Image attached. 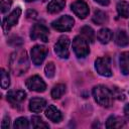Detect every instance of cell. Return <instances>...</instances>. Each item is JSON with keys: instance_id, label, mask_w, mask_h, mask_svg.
I'll return each mask as SVG.
<instances>
[{"instance_id": "obj_3", "label": "cell", "mask_w": 129, "mask_h": 129, "mask_svg": "<svg viewBox=\"0 0 129 129\" xmlns=\"http://www.w3.org/2000/svg\"><path fill=\"white\" fill-rule=\"evenodd\" d=\"M73 49H74L76 55L79 58L86 57L90 52L87 40L84 37H81V36H76L74 38V40H73Z\"/></svg>"}, {"instance_id": "obj_5", "label": "cell", "mask_w": 129, "mask_h": 129, "mask_svg": "<svg viewBox=\"0 0 129 129\" xmlns=\"http://www.w3.org/2000/svg\"><path fill=\"white\" fill-rule=\"evenodd\" d=\"M75 23V20L73 17L69 16V15H63L61 17H59L58 19L54 20L51 23V26L53 29L57 30V31H69L73 28Z\"/></svg>"}, {"instance_id": "obj_22", "label": "cell", "mask_w": 129, "mask_h": 129, "mask_svg": "<svg viewBox=\"0 0 129 129\" xmlns=\"http://www.w3.org/2000/svg\"><path fill=\"white\" fill-rule=\"evenodd\" d=\"M64 93H66V86L63 84H57L52 88L50 95L52 99H59L60 97H62Z\"/></svg>"}, {"instance_id": "obj_32", "label": "cell", "mask_w": 129, "mask_h": 129, "mask_svg": "<svg viewBox=\"0 0 129 129\" xmlns=\"http://www.w3.org/2000/svg\"><path fill=\"white\" fill-rule=\"evenodd\" d=\"M124 114H125V117L129 120V104H127L124 107Z\"/></svg>"}, {"instance_id": "obj_33", "label": "cell", "mask_w": 129, "mask_h": 129, "mask_svg": "<svg viewBox=\"0 0 129 129\" xmlns=\"http://www.w3.org/2000/svg\"><path fill=\"white\" fill-rule=\"evenodd\" d=\"M95 1H96L97 3L103 5V6H107V5L109 4V2H110V0H95Z\"/></svg>"}, {"instance_id": "obj_24", "label": "cell", "mask_w": 129, "mask_h": 129, "mask_svg": "<svg viewBox=\"0 0 129 129\" xmlns=\"http://www.w3.org/2000/svg\"><path fill=\"white\" fill-rule=\"evenodd\" d=\"M31 123H32V127L36 128V129H43V128H48V124H46L40 117L38 116H32L31 118Z\"/></svg>"}, {"instance_id": "obj_19", "label": "cell", "mask_w": 129, "mask_h": 129, "mask_svg": "<svg viewBox=\"0 0 129 129\" xmlns=\"http://www.w3.org/2000/svg\"><path fill=\"white\" fill-rule=\"evenodd\" d=\"M115 42L119 46H126L129 44V37L124 30H118L115 36Z\"/></svg>"}, {"instance_id": "obj_1", "label": "cell", "mask_w": 129, "mask_h": 129, "mask_svg": "<svg viewBox=\"0 0 129 129\" xmlns=\"http://www.w3.org/2000/svg\"><path fill=\"white\" fill-rule=\"evenodd\" d=\"M9 67L13 74L16 76H21L29 68V59L27 56V52L24 49L17 50L13 52L9 59Z\"/></svg>"}, {"instance_id": "obj_11", "label": "cell", "mask_w": 129, "mask_h": 129, "mask_svg": "<svg viewBox=\"0 0 129 129\" xmlns=\"http://www.w3.org/2000/svg\"><path fill=\"white\" fill-rule=\"evenodd\" d=\"M73 12L81 19H84L89 14V6L84 0H77L72 4Z\"/></svg>"}, {"instance_id": "obj_9", "label": "cell", "mask_w": 129, "mask_h": 129, "mask_svg": "<svg viewBox=\"0 0 129 129\" xmlns=\"http://www.w3.org/2000/svg\"><path fill=\"white\" fill-rule=\"evenodd\" d=\"M21 15V9L19 7H16L4 20L2 23V28L3 30L6 32L8 30H10L13 26H15L19 20V17Z\"/></svg>"}, {"instance_id": "obj_35", "label": "cell", "mask_w": 129, "mask_h": 129, "mask_svg": "<svg viewBox=\"0 0 129 129\" xmlns=\"http://www.w3.org/2000/svg\"><path fill=\"white\" fill-rule=\"evenodd\" d=\"M41 1H46V0H41Z\"/></svg>"}, {"instance_id": "obj_7", "label": "cell", "mask_w": 129, "mask_h": 129, "mask_svg": "<svg viewBox=\"0 0 129 129\" xmlns=\"http://www.w3.org/2000/svg\"><path fill=\"white\" fill-rule=\"evenodd\" d=\"M70 39L68 36H60L54 45V51L60 58H68L70 55Z\"/></svg>"}, {"instance_id": "obj_20", "label": "cell", "mask_w": 129, "mask_h": 129, "mask_svg": "<svg viewBox=\"0 0 129 129\" xmlns=\"http://www.w3.org/2000/svg\"><path fill=\"white\" fill-rule=\"evenodd\" d=\"M93 21L96 24H98V25H102V24H105L108 21V16H107V14L104 11H102V10H96L94 12Z\"/></svg>"}, {"instance_id": "obj_31", "label": "cell", "mask_w": 129, "mask_h": 129, "mask_svg": "<svg viewBox=\"0 0 129 129\" xmlns=\"http://www.w3.org/2000/svg\"><path fill=\"white\" fill-rule=\"evenodd\" d=\"M26 15H27V17H28V18H35L37 14H36V12H35L34 10H28Z\"/></svg>"}, {"instance_id": "obj_12", "label": "cell", "mask_w": 129, "mask_h": 129, "mask_svg": "<svg viewBox=\"0 0 129 129\" xmlns=\"http://www.w3.org/2000/svg\"><path fill=\"white\" fill-rule=\"evenodd\" d=\"M26 98V93L22 90L17 91H10L7 94V100L12 106H17L18 104L22 103Z\"/></svg>"}, {"instance_id": "obj_8", "label": "cell", "mask_w": 129, "mask_h": 129, "mask_svg": "<svg viewBox=\"0 0 129 129\" xmlns=\"http://www.w3.org/2000/svg\"><path fill=\"white\" fill-rule=\"evenodd\" d=\"M25 85H26L27 89H29L30 91H34L37 93H42L46 89V85H45L44 81L39 76H32V77L28 78L26 80Z\"/></svg>"}, {"instance_id": "obj_30", "label": "cell", "mask_w": 129, "mask_h": 129, "mask_svg": "<svg viewBox=\"0 0 129 129\" xmlns=\"http://www.w3.org/2000/svg\"><path fill=\"white\" fill-rule=\"evenodd\" d=\"M9 126H10V118H9L8 116H5L4 119H3V121H2L1 127H2L3 129H6V128H8Z\"/></svg>"}, {"instance_id": "obj_16", "label": "cell", "mask_w": 129, "mask_h": 129, "mask_svg": "<svg viewBox=\"0 0 129 129\" xmlns=\"http://www.w3.org/2000/svg\"><path fill=\"white\" fill-rule=\"evenodd\" d=\"M120 70L123 75H129V51H124L119 57Z\"/></svg>"}, {"instance_id": "obj_4", "label": "cell", "mask_w": 129, "mask_h": 129, "mask_svg": "<svg viewBox=\"0 0 129 129\" xmlns=\"http://www.w3.org/2000/svg\"><path fill=\"white\" fill-rule=\"evenodd\" d=\"M95 69L97 73L103 77H111L112 70H111V61L110 58L107 56L99 57L95 61Z\"/></svg>"}, {"instance_id": "obj_14", "label": "cell", "mask_w": 129, "mask_h": 129, "mask_svg": "<svg viewBox=\"0 0 129 129\" xmlns=\"http://www.w3.org/2000/svg\"><path fill=\"white\" fill-rule=\"evenodd\" d=\"M46 105V101L42 98H32L29 102V110L34 112V113H38L40 111H42L44 109Z\"/></svg>"}, {"instance_id": "obj_21", "label": "cell", "mask_w": 129, "mask_h": 129, "mask_svg": "<svg viewBox=\"0 0 129 129\" xmlns=\"http://www.w3.org/2000/svg\"><path fill=\"white\" fill-rule=\"evenodd\" d=\"M117 11L123 18H129V2L121 1L117 4Z\"/></svg>"}, {"instance_id": "obj_26", "label": "cell", "mask_w": 129, "mask_h": 129, "mask_svg": "<svg viewBox=\"0 0 129 129\" xmlns=\"http://www.w3.org/2000/svg\"><path fill=\"white\" fill-rule=\"evenodd\" d=\"M10 85V77L8 75V73L2 69L1 70V87L2 89H7Z\"/></svg>"}, {"instance_id": "obj_29", "label": "cell", "mask_w": 129, "mask_h": 129, "mask_svg": "<svg viewBox=\"0 0 129 129\" xmlns=\"http://www.w3.org/2000/svg\"><path fill=\"white\" fill-rule=\"evenodd\" d=\"M111 92H112L114 98H117V99H119V100H124V94H123L118 88H114L113 91H111Z\"/></svg>"}, {"instance_id": "obj_17", "label": "cell", "mask_w": 129, "mask_h": 129, "mask_svg": "<svg viewBox=\"0 0 129 129\" xmlns=\"http://www.w3.org/2000/svg\"><path fill=\"white\" fill-rule=\"evenodd\" d=\"M125 126V122L121 117L118 116H111L108 118L106 122L107 128H122Z\"/></svg>"}, {"instance_id": "obj_18", "label": "cell", "mask_w": 129, "mask_h": 129, "mask_svg": "<svg viewBox=\"0 0 129 129\" xmlns=\"http://www.w3.org/2000/svg\"><path fill=\"white\" fill-rule=\"evenodd\" d=\"M97 37H98V39L101 43L106 44L112 39L113 33L109 28H102V29L99 30V32L97 34Z\"/></svg>"}, {"instance_id": "obj_25", "label": "cell", "mask_w": 129, "mask_h": 129, "mask_svg": "<svg viewBox=\"0 0 129 129\" xmlns=\"http://www.w3.org/2000/svg\"><path fill=\"white\" fill-rule=\"evenodd\" d=\"M14 128H18V129H27L29 127V123H28V120L24 117H19L15 120L14 122V125H13Z\"/></svg>"}, {"instance_id": "obj_27", "label": "cell", "mask_w": 129, "mask_h": 129, "mask_svg": "<svg viewBox=\"0 0 129 129\" xmlns=\"http://www.w3.org/2000/svg\"><path fill=\"white\" fill-rule=\"evenodd\" d=\"M44 72H45V76L47 78H53L54 76V73H55V67H54V63L52 61H49L46 63L45 68H44Z\"/></svg>"}, {"instance_id": "obj_15", "label": "cell", "mask_w": 129, "mask_h": 129, "mask_svg": "<svg viewBox=\"0 0 129 129\" xmlns=\"http://www.w3.org/2000/svg\"><path fill=\"white\" fill-rule=\"evenodd\" d=\"M66 6L64 0H51L47 5V11L51 14L60 12Z\"/></svg>"}, {"instance_id": "obj_23", "label": "cell", "mask_w": 129, "mask_h": 129, "mask_svg": "<svg viewBox=\"0 0 129 129\" xmlns=\"http://www.w3.org/2000/svg\"><path fill=\"white\" fill-rule=\"evenodd\" d=\"M81 33L85 37L86 40H88L90 42H94V40H95V32L90 26H83L81 28Z\"/></svg>"}, {"instance_id": "obj_6", "label": "cell", "mask_w": 129, "mask_h": 129, "mask_svg": "<svg viewBox=\"0 0 129 129\" xmlns=\"http://www.w3.org/2000/svg\"><path fill=\"white\" fill-rule=\"evenodd\" d=\"M48 35H49V31L47 29L46 26H44L43 24L40 23H36L33 25V27L31 28V32H30V38L32 40H36V39H40L43 42H47L48 41Z\"/></svg>"}, {"instance_id": "obj_13", "label": "cell", "mask_w": 129, "mask_h": 129, "mask_svg": "<svg viewBox=\"0 0 129 129\" xmlns=\"http://www.w3.org/2000/svg\"><path fill=\"white\" fill-rule=\"evenodd\" d=\"M45 116L47 119H49L53 123H58L62 119V115H61L60 111L53 105H49L45 109Z\"/></svg>"}, {"instance_id": "obj_34", "label": "cell", "mask_w": 129, "mask_h": 129, "mask_svg": "<svg viewBox=\"0 0 129 129\" xmlns=\"http://www.w3.org/2000/svg\"><path fill=\"white\" fill-rule=\"evenodd\" d=\"M26 2H31V1H34V0H25Z\"/></svg>"}, {"instance_id": "obj_2", "label": "cell", "mask_w": 129, "mask_h": 129, "mask_svg": "<svg viewBox=\"0 0 129 129\" xmlns=\"http://www.w3.org/2000/svg\"><path fill=\"white\" fill-rule=\"evenodd\" d=\"M93 96H94L95 101L103 107H110L114 99L112 92L107 87L102 86V85L94 87Z\"/></svg>"}, {"instance_id": "obj_28", "label": "cell", "mask_w": 129, "mask_h": 129, "mask_svg": "<svg viewBox=\"0 0 129 129\" xmlns=\"http://www.w3.org/2000/svg\"><path fill=\"white\" fill-rule=\"evenodd\" d=\"M11 5H12V0H1V4H0L1 12L2 13L8 12V10L11 7Z\"/></svg>"}, {"instance_id": "obj_10", "label": "cell", "mask_w": 129, "mask_h": 129, "mask_svg": "<svg viewBox=\"0 0 129 129\" xmlns=\"http://www.w3.org/2000/svg\"><path fill=\"white\" fill-rule=\"evenodd\" d=\"M31 58L32 61L35 66H39L43 62L46 54H47V49L43 45H34L31 48Z\"/></svg>"}]
</instances>
